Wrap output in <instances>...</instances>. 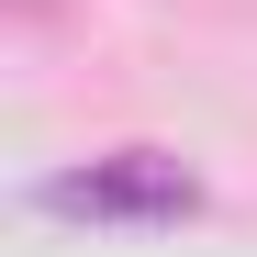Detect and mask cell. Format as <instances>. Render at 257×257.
I'll use <instances>...</instances> for the list:
<instances>
[{"label":"cell","instance_id":"6da1fadb","mask_svg":"<svg viewBox=\"0 0 257 257\" xmlns=\"http://www.w3.org/2000/svg\"><path fill=\"white\" fill-rule=\"evenodd\" d=\"M34 212H56V224H190V212H201V179L168 146H112L90 168L34 179Z\"/></svg>","mask_w":257,"mask_h":257}]
</instances>
